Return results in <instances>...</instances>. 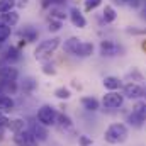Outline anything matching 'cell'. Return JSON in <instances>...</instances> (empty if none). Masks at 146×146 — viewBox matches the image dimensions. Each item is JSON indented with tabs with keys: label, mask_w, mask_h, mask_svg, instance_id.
Wrapping results in <instances>:
<instances>
[{
	"label": "cell",
	"mask_w": 146,
	"mask_h": 146,
	"mask_svg": "<svg viewBox=\"0 0 146 146\" xmlns=\"http://www.w3.org/2000/svg\"><path fill=\"white\" fill-rule=\"evenodd\" d=\"M63 51L75 58H90L95 51V46L90 41H83L76 36H70L63 42Z\"/></svg>",
	"instance_id": "6da1fadb"
},
{
	"label": "cell",
	"mask_w": 146,
	"mask_h": 146,
	"mask_svg": "<svg viewBox=\"0 0 146 146\" xmlns=\"http://www.w3.org/2000/svg\"><path fill=\"white\" fill-rule=\"evenodd\" d=\"M129 138V129L124 122H112L104 131V141L107 145H122Z\"/></svg>",
	"instance_id": "7a4b0ae2"
},
{
	"label": "cell",
	"mask_w": 146,
	"mask_h": 146,
	"mask_svg": "<svg viewBox=\"0 0 146 146\" xmlns=\"http://www.w3.org/2000/svg\"><path fill=\"white\" fill-rule=\"evenodd\" d=\"M61 46V39L58 36H53V37H48V39H42L39 44H37L36 48H34V58H36L37 61H48L54 53H56V49Z\"/></svg>",
	"instance_id": "3957f363"
},
{
	"label": "cell",
	"mask_w": 146,
	"mask_h": 146,
	"mask_svg": "<svg viewBox=\"0 0 146 146\" xmlns=\"http://www.w3.org/2000/svg\"><path fill=\"white\" fill-rule=\"evenodd\" d=\"M124 46L114 39L109 37H104L100 42H99V54L102 58H115V56H122L124 54Z\"/></svg>",
	"instance_id": "277c9868"
},
{
	"label": "cell",
	"mask_w": 146,
	"mask_h": 146,
	"mask_svg": "<svg viewBox=\"0 0 146 146\" xmlns=\"http://www.w3.org/2000/svg\"><path fill=\"white\" fill-rule=\"evenodd\" d=\"M56 117H58V110L54 109L53 106L44 104V106H41V107L37 109L36 119L42 124V126H46V127L54 126V124H56Z\"/></svg>",
	"instance_id": "5b68a950"
},
{
	"label": "cell",
	"mask_w": 146,
	"mask_h": 146,
	"mask_svg": "<svg viewBox=\"0 0 146 146\" xmlns=\"http://www.w3.org/2000/svg\"><path fill=\"white\" fill-rule=\"evenodd\" d=\"M124 95L119 90H112V92H106V95L102 97V106L104 109L109 110H117L124 106Z\"/></svg>",
	"instance_id": "8992f818"
},
{
	"label": "cell",
	"mask_w": 146,
	"mask_h": 146,
	"mask_svg": "<svg viewBox=\"0 0 146 146\" xmlns=\"http://www.w3.org/2000/svg\"><path fill=\"white\" fill-rule=\"evenodd\" d=\"M122 95L127 100H139L146 95V88L141 83H134V82H127L122 85Z\"/></svg>",
	"instance_id": "52a82bcc"
},
{
	"label": "cell",
	"mask_w": 146,
	"mask_h": 146,
	"mask_svg": "<svg viewBox=\"0 0 146 146\" xmlns=\"http://www.w3.org/2000/svg\"><path fill=\"white\" fill-rule=\"evenodd\" d=\"M12 139H14V145L15 146H39V139L33 134V131L27 129V127L22 129V131H19V133H15Z\"/></svg>",
	"instance_id": "ba28073f"
},
{
	"label": "cell",
	"mask_w": 146,
	"mask_h": 146,
	"mask_svg": "<svg viewBox=\"0 0 146 146\" xmlns=\"http://www.w3.org/2000/svg\"><path fill=\"white\" fill-rule=\"evenodd\" d=\"M68 19H70V22L73 24V27H76V29H85L87 24H88L85 14H83L78 7H72V9L68 10Z\"/></svg>",
	"instance_id": "9c48e42d"
},
{
	"label": "cell",
	"mask_w": 146,
	"mask_h": 146,
	"mask_svg": "<svg viewBox=\"0 0 146 146\" xmlns=\"http://www.w3.org/2000/svg\"><path fill=\"white\" fill-rule=\"evenodd\" d=\"M19 78V70L10 65V63H5V65H0V80L3 82H17Z\"/></svg>",
	"instance_id": "30bf717a"
},
{
	"label": "cell",
	"mask_w": 146,
	"mask_h": 146,
	"mask_svg": "<svg viewBox=\"0 0 146 146\" xmlns=\"http://www.w3.org/2000/svg\"><path fill=\"white\" fill-rule=\"evenodd\" d=\"M117 17H119L117 10H115L112 5L106 3V5H104V9H102V14H100V21H102V24L110 26V24H114V22L117 21Z\"/></svg>",
	"instance_id": "8fae6325"
},
{
	"label": "cell",
	"mask_w": 146,
	"mask_h": 146,
	"mask_svg": "<svg viewBox=\"0 0 146 146\" xmlns=\"http://www.w3.org/2000/svg\"><path fill=\"white\" fill-rule=\"evenodd\" d=\"M21 21V15L17 10H10V12H5V14H0V24L3 26H9V27H15Z\"/></svg>",
	"instance_id": "7c38bea8"
},
{
	"label": "cell",
	"mask_w": 146,
	"mask_h": 146,
	"mask_svg": "<svg viewBox=\"0 0 146 146\" xmlns=\"http://www.w3.org/2000/svg\"><path fill=\"white\" fill-rule=\"evenodd\" d=\"M48 17L56 19V21H66L68 19V10L65 9V5H53V7L48 9Z\"/></svg>",
	"instance_id": "4fadbf2b"
},
{
	"label": "cell",
	"mask_w": 146,
	"mask_h": 146,
	"mask_svg": "<svg viewBox=\"0 0 146 146\" xmlns=\"http://www.w3.org/2000/svg\"><path fill=\"white\" fill-rule=\"evenodd\" d=\"M29 129L33 131V134L39 139V143H42V141L48 139V127L42 126L37 119H36V122H31V124H29Z\"/></svg>",
	"instance_id": "5bb4252c"
},
{
	"label": "cell",
	"mask_w": 146,
	"mask_h": 146,
	"mask_svg": "<svg viewBox=\"0 0 146 146\" xmlns=\"http://www.w3.org/2000/svg\"><path fill=\"white\" fill-rule=\"evenodd\" d=\"M60 131H70L73 129V121L72 117L65 112H58V117H56V124H54Z\"/></svg>",
	"instance_id": "9a60e30c"
},
{
	"label": "cell",
	"mask_w": 146,
	"mask_h": 146,
	"mask_svg": "<svg viewBox=\"0 0 146 146\" xmlns=\"http://www.w3.org/2000/svg\"><path fill=\"white\" fill-rule=\"evenodd\" d=\"M19 36H21L22 41H26V42H34V41H37V37H39V31L34 29L33 26H24L19 31Z\"/></svg>",
	"instance_id": "2e32d148"
},
{
	"label": "cell",
	"mask_w": 146,
	"mask_h": 146,
	"mask_svg": "<svg viewBox=\"0 0 146 146\" xmlns=\"http://www.w3.org/2000/svg\"><path fill=\"white\" fill-rule=\"evenodd\" d=\"M80 104H82V107L87 110V112H97V110L100 109L99 99H95V97H92V95L82 97V99H80Z\"/></svg>",
	"instance_id": "e0dca14e"
},
{
	"label": "cell",
	"mask_w": 146,
	"mask_h": 146,
	"mask_svg": "<svg viewBox=\"0 0 146 146\" xmlns=\"http://www.w3.org/2000/svg\"><path fill=\"white\" fill-rule=\"evenodd\" d=\"M102 85H104V88H106L107 92H112V90H121L124 83H122V80H121L119 76L109 75V76H106V78L102 80Z\"/></svg>",
	"instance_id": "ac0fdd59"
},
{
	"label": "cell",
	"mask_w": 146,
	"mask_h": 146,
	"mask_svg": "<svg viewBox=\"0 0 146 146\" xmlns=\"http://www.w3.org/2000/svg\"><path fill=\"white\" fill-rule=\"evenodd\" d=\"M131 112H133L143 124L146 122V102L145 100H141V99L136 100V102L133 104V107H131Z\"/></svg>",
	"instance_id": "d6986e66"
},
{
	"label": "cell",
	"mask_w": 146,
	"mask_h": 146,
	"mask_svg": "<svg viewBox=\"0 0 146 146\" xmlns=\"http://www.w3.org/2000/svg\"><path fill=\"white\" fill-rule=\"evenodd\" d=\"M15 107V102L12 99V95H5V94H0V112L3 114H9L12 112Z\"/></svg>",
	"instance_id": "ffe728a7"
},
{
	"label": "cell",
	"mask_w": 146,
	"mask_h": 146,
	"mask_svg": "<svg viewBox=\"0 0 146 146\" xmlns=\"http://www.w3.org/2000/svg\"><path fill=\"white\" fill-rule=\"evenodd\" d=\"M3 60H5V63H14V61H17V60H21V51H19V48H15V46H10V48H7L5 49V54H3Z\"/></svg>",
	"instance_id": "44dd1931"
},
{
	"label": "cell",
	"mask_w": 146,
	"mask_h": 146,
	"mask_svg": "<svg viewBox=\"0 0 146 146\" xmlns=\"http://www.w3.org/2000/svg\"><path fill=\"white\" fill-rule=\"evenodd\" d=\"M17 90H19L17 82H3V80H0V94H5V95H14Z\"/></svg>",
	"instance_id": "7402d4cb"
},
{
	"label": "cell",
	"mask_w": 146,
	"mask_h": 146,
	"mask_svg": "<svg viewBox=\"0 0 146 146\" xmlns=\"http://www.w3.org/2000/svg\"><path fill=\"white\" fill-rule=\"evenodd\" d=\"M7 129H9V131H12V133L15 134V133H19V131L26 129V121H24V119H21V117H15V119H9Z\"/></svg>",
	"instance_id": "603a6c76"
},
{
	"label": "cell",
	"mask_w": 146,
	"mask_h": 146,
	"mask_svg": "<svg viewBox=\"0 0 146 146\" xmlns=\"http://www.w3.org/2000/svg\"><path fill=\"white\" fill-rule=\"evenodd\" d=\"M126 80L127 82H134V83H141V82H145V75L139 72V68L133 66L129 72L126 73Z\"/></svg>",
	"instance_id": "cb8c5ba5"
},
{
	"label": "cell",
	"mask_w": 146,
	"mask_h": 146,
	"mask_svg": "<svg viewBox=\"0 0 146 146\" xmlns=\"http://www.w3.org/2000/svg\"><path fill=\"white\" fill-rule=\"evenodd\" d=\"M53 95L60 100H70L72 99V90L68 87H58V88H54Z\"/></svg>",
	"instance_id": "d4e9b609"
},
{
	"label": "cell",
	"mask_w": 146,
	"mask_h": 146,
	"mask_svg": "<svg viewBox=\"0 0 146 146\" xmlns=\"http://www.w3.org/2000/svg\"><path fill=\"white\" fill-rule=\"evenodd\" d=\"M102 3H104V0H83V10L87 14H90V12L97 10L99 7H102Z\"/></svg>",
	"instance_id": "484cf974"
},
{
	"label": "cell",
	"mask_w": 146,
	"mask_h": 146,
	"mask_svg": "<svg viewBox=\"0 0 146 146\" xmlns=\"http://www.w3.org/2000/svg\"><path fill=\"white\" fill-rule=\"evenodd\" d=\"M46 22H48V31L49 33H60L61 31V27H63V21H56V19H46Z\"/></svg>",
	"instance_id": "4316f807"
},
{
	"label": "cell",
	"mask_w": 146,
	"mask_h": 146,
	"mask_svg": "<svg viewBox=\"0 0 146 146\" xmlns=\"http://www.w3.org/2000/svg\"><path fill=\"white\" fill-rule=\"evenodd\" d=\"M36 87H37L36 78H33V76H26L24 78V83H22V90L24 92H33Z\"/></svg>",
	"instance_id": "83f0119b"
},
{
	"label": "cell",
	"mask_w": 146,
	"mask_h": 146,
	"mask_svg": "<svg viewBox=\"0 0 146 146\" xmlns=\"http://www.w3.org/2000/svg\"><path fill=\"white\" fill-rule=\"evenodd\" d=\"M15 9V0H0V14L10 12Z\"/></svg>",
	"instance_id": "f1b7e54d"
},
{
	"label": "cell",
	"mask_w": 146,
	"mask_h": 146,
	"mask_svg": "<svg viewBox=\"0 0 146 146\" xmlns=\"http://www.w3.org/2000/svg\"><path fill=\"white\" fill-rule=\"evenodd\" d=\"M10 34H12V27L0 24V44H3V42L10 37Z\"/></svg>",
	"instance_id": "f546056e"
},
{
	"label": "cell",
	"mask_w": 146,
	"mask_h": 146,
	"mask_svg": "<svg viewBox=\"0 0 146 146\" xmlns=\"http://www.w3.org/2000/svg\"><path fill=\"white\" fill-rule=\"evenodd\" d=\"M127 122H129V126H133V127H136V129H139V127H143V122L133 114V112H129V115H127Z\"/></svg>",
	"instance_id": "4dcf8cb0"
},
{
	"label": "cell",
	"mask_w": 146,
	"mask_h": 146,
	"mask_svg": "<svg viewBox=\"0 0 146 146\" xmlns=\"http://www.w3.org/2000/svg\"><path fill=\"white\" fill-rule=\"evenodd\" d=\"M42 73L44 75H56V66L53 65V63H49V61H44L42 63Z\"/></svg>",
	"instance_id": "1f68e13d"
},
{
	"label": "cell",
	"mask_w": 146,
	"mask_h": 146,
	"mask_svg": "<svg viewBox=\"0 0 146 146\" xmlns=\"http://www.w3.org/2000/svg\"><path fill=\"white\" fill-rule=\"evenodd\" d=\"M78 145L80 146H92L94 145V139L90 136H87V134H82V136H78Z\"/></svg>",
	"instance_id": "d6a6232c"
},
{
	"label": "cell",
	"mask_w": 146,
	"mask_h": 146,
	"mask_svg": "<svg viewBox=\"0 0 146 146\" xmlns=\"http://www.w3.org/2000/svg\"><path fill=\"white\" fill-rule=\"evenodd\" d=\"M7 124H9V117L3 112H0V134L7 129Z\"/></svg>",
	"instance_id": "836d02e7"
},
{
	"label": "cell",
	"mask_w": 146,
	"mask_h": 146,
	"mask_svg": "<svg viewBox=\"0 0 146 146\" xmlns=\"http://www.w3.org/2000/svg\"><path fill=\"white\" fill-rule=\"evenodd\" d=\"M29 5V0H15V7L19 9H26Z\"/></svg>",
	"instance_id": "e575fe53"
},
{
	"label": "cell",
	"mask_w": 146,
	"mask_h": 146,
	"mask_svg": "<svg viewBox=\"0 0 146 146\" xmlns=\"http://www.w3.org/2000/svg\"><path fill=\"white\" fill-rule=\"evenodd\" d=\"M139 48H141V51H143V53H146V36L141 39V42H139Z\"/></svg>",
	"instance_id": "d590c367"
},
{
	"label": "cell",
	"mask_w": 146,
	"mask_h": 146,
	"mask_svg": "<svg viewBox=\"0 0 146 146\" xmlns=\"http://www.w3.org/2000/svg\"><path fill=\"white\" fill-rule=\"evenodd\" d=\"M117 2H121V3H126V5H127V3H129L131 0H117Z\"/></svg>",
	"instance_id": "8d00e7d4"
},
{
	"label": "cell",
	"mask_w": 146,
	"mask_h": 146,
	"mask_svg": "<svg viewBox=\"0 0 146 146\" xmlns=\"http://www.w3.org/2000/svg\"><path fill=\"white\" fill-rule=\"evenodd\" d=\"M145 88H146V82H145Z\"/></svg>",
	"instance_id": "74e56055"
},
{
	"label": "cell",
	"mask_w": 146,
	"mask_h": 146,
	"mask_svg": "<svg viewBox=\"0 0 146 146\" xmlns=\"http://www.w3.org/2000/svg\"><path fill=\"white\" fill-rule=\"evenodd\" d=\"M145 102H146V95H145Z\"/></svg>",
	"instance_id": "f35d334b"
}]
</instances>
